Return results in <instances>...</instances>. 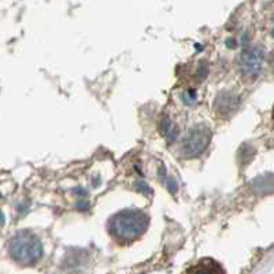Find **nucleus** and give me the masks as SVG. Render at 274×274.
<instances>
[{"label":"nucleus","instance_id":"1","mask_svg":"<svg viewBox=\"0 0 274 274\" xmlns=\"http://www.w3.org/2000/svg\"><path fill=\"white\" fill-rule=\"evenodd\" d=\"M148 216L140 210L119 211L110 219V232L121 243H130L137 240L147 231Z\"/></svg>","mask_w":274,"mask_h":274},{"label":"nucleus","instance_id":"2","mask_svg":"<svg viewBox=\"0 0 274 274\" xmlns=\"http://www.w3.org/2000/svg\"><path fill=\"white\" fill-rule=\"evenodd\" d=\"M11 258L23 266H33L43 256V244L36 235L30 232H20L8 243Z\"/></svg>","mask_w":274,"mask_h":274},{"label":"nucleus","instance_id":"3","mask_svg":"<svg viewBox=\"0 0 274 274\" xmlns=\"http://www.w3.org/2000/svg\"><path fill=\"white\" fill-rule=\"evenodd\" d=\"M210 140H211V130L209 129V126L203 123L195 125L194 128L188 130L187 136L182 141L181 152L188 158L197 157L209 147Z\"/></svg>","mask_w":274,"mask_h":274},{"label":"nucleus","instance_id":"4","mask_svg":"<svg viewBox=\"0 0 274 274\" xmlns=\"http://www.w3.org/2000/svg\"><path fill=\"white\" fill-rule=\"evenodd\" d=\"M265 51L260 45H253L243 51L240 58V70L247 78H256L262 72Z\"/></svg>","mask_w":274,"mask_h":274},{"label":"nucleus","instance_id":"5","mask_svg":"<svg viewBox=\"0 0 274 274\" xmlns=\"http://www.w3.org/2000/svg\"><path fill=\"white\" fill-rule=\"evenodd\" d=\"M238 103H240V99L236 94H232V92L219 94L215 99L216 113H219L221 116L232 114L238 107Z\"/></svg>","mask_w":274,"mask_h":274},{"label":"nucleus","instance_id":"6","mask_svg":"<svg viewBox=\"0 0 274 274\" xmlns=\"http://www.w3.org/2000/svg\"><path fill=\"white\" fill-rule=\"evenodd\" d=\"M187 274H225L224 269L219 263L213 259H203L197 265L192 266Z\"/></svg>","mask_w":274,"mask_h":274},{"label":"nucleus","instance_id":"7","mask_svg":"<svg viewBox=\"0 0 274 274\" xmlns=\"http://www.w3.org/2000/svg\"><path fill=\"white\" fill-rule=\"evenodd\" d=\"M160 130H162V133L167 137V140L169 141H174L176 138H177V133H178V130L177 128L174 126V123L165 117L162 121H160Z\"/></svg>","mask_w":274,"mask_h":274},{"label":"nucleus","instance_id":"8","mask_svg":"<svg viewBox=\"0 0 274 274\" xmlns=\"http://www.w3.org/2000/svg\"><path fill=\"white\" fill-rule=\"evenodd\" d=\"M3 224H4V214L0 211V226H3Z\"/></svg>","mask_w":274,"mask_h":274},{"label":"nucleus","instance_id":"9","mask_svg":"<svg viewBox=\"0 0 274 274\" xmlns=\"http://www.w3.org/2000/svg\"><path fill=\"white\" fill-rule=\"evenodd\" d=\"M272 66H273V69H274V57L272 58Z\"/></svg>","mask_w":274,"mask_h":274}]
</instances>
